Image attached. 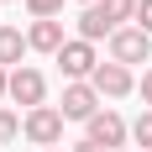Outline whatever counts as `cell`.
<instances>
[{
  "label": "cell",
  "instance_id": "obj_1",
  "mask_svg": "<svg viewBox=\"0 0 152 152\" xmlns=\"http://www.w3.org/2000/svg\"><path fill=\"white\" fill-rule=\"evenodd\" d=\"M137 5H142V0H100V5H84V16H79V37H84V42L115 37L121 21H137Z\"/></svg>",
  "mask_w": 152,
  "mask_h": 152
},
{
  "label": "cell",
  "instance_id": "obj_2",
  "mask_svg": "<svg viewBox=\"0 0 152 152\" xmlns=\"http://www.w3.org/2000/svg\"><path fill=\"white\" fill-rule=\"evenodd\" d=\"M21 131H26V137L37 142L42 152H53V147L63 142V110H53V105H37V110H26Z\"/></svg>",
  "mask_w": 152,
  "mask_h": 152
},
{
  "label": "cell",
  "instance_id": "obj_3",
  "mask_svg": "<svg viewBox=\"0 0 152 152\" xmlns=\"http://www.w3.org/2000/svg\"><path fill=\"white\" fill-rule=\"evenodd\" d=\"M147 58H152V37L142 26H121L115 37H110V63L131 68V63H147Z\"/></svg>",
  "mask_w": 152,
  "mask_h": 152
},
{
  "label": "cell",
  "instance_id": "obj_4",
  "mask_svg": "<svg viewBox=\"0 0 152 152\" xmlns=\"http://www.w3.org/2000/svg\"><path fill=\"white\" fill-rule=\"evenodd\" d=\"M58 63H63V74L74 79V84L94 79V68H100V58H94V42H84V37H74V42H63Z\"/></svg>",
  "mask_w": 152,
  "mask_h": 152
},
{
  "label": "cell",
  "instance_id": "obj_5",
  "mask_svg": "<svg viewBox=\"0 0 152 152\" xmlns=\"http://www.w3.org/2000/svg\"><path fill=\"white\" fill-rule=\"evenodd\" d=\"M100 115V89L94 84H68L63 89V121H94Z\"/></svg>",
  "mask_w": 152,
  "mask_h": 152
},
{
  "label": "cell",
  "instance_id": "obj_6",
  "mask_svg": "<svg viewBox=\"0 0 152 152\" xmlns=\"http://www.w3.org/2000/svg\"><path fill=\"white\" fill-rule=\"evenodd\" d=\"M42 94H47V79L37 74V68H16V74H11V100H16V105L37 110V105H42Z\"/></svg>",
  "mask_w": 152,
  "mask_h": 152
},
{
  "label": "cell",
  "instance_id": "obj_7",
  "mask_svg": "<svg viewBox=\"0 0 152 152\" xmlns=\"http://www.w3.org/2000/svg\"><path fill=\"white\" fill-rule=\"evenodd\" d=\"M126 131H131V126H126L115 110H100V115L89 121V142H94V147H105V152H115V147H121V142H126Z\"/></svg>",
  "mask_w": 152,
  "mask_h": 152
},
{
  "label": "cell",
  "instance_id": "obj_8",
  "mask_svg": "<svg viewBox=\"0 0 152 152\" xmlns=\"http://www.w3.org/2000/svg\"><path fill=\"white\" fill-rule=\"evenodd\" d=\"M89 84L105 94V100H121V94H131V68H121V63H100Z\"/></svg>",
  "mask_w": 152,
  "mask_h": 152
},
{
  "label": "cell",
  "instance_id": "obj_9",
  "mask_svg": "<svg viewBox=\"0 0 152 152\" xmlns=\"http://www.w3.org/2000/svg\"><path fill=\"white\" fill-rule=\"evenodd\" d=\"M26 42L37 47V53H53V58H58L68 37H63V21H31V31H26Z\"/></svg>",
  "mask_w": 152,
  "mask_h": 152
},
{
  "label": "cell",
  "instance_id": "obj_10",
  "mask_svg": "<svg viewBox=\"0 0 152 152\" xmlns=\"http://www.w3.org/2000/svg\"><path fill=\"white\" fill-rule=\"evenodd\" d=\"M26 37H21V31L16 26H0V68H5V63H21V53H26Z\"/></svg>",
  "mask_w": 152,
  "mask_h": 152
},
{
  "label": "cell",
  "instance_id": "obj_11",
  "mask_svg": "<svg viewBox=\"0 0 152 152\" xmlns=\"http://www.w3.org/2000/svg\"><path fill=\"white\" fill-rule=\"evenodd\" d=\"M131 137L142 142V152H152V110H142V115H137V126H131Z\"/></svg>",
  "mask_w": 152,
  "mask_h": 152
},
{
  "label": "cell",
  "instance_id": "obj_12",
  "mask_svg": "<svg viewBox=\"0 0 152 152\" xmlns=\"http://www.w3.org/2000/svg\"><path fill=\"white\" fill-rule=\"evenodd\" d=\"M31 5V16H37V21H53V16L63 11V0H26Z\"/></svg>",
  "mask_w": 152,
  "mask_h": 152
},
{
  "label": "cell",
  "instance_id": "obj_13",
  "mask_svg": "<svg viewBox=\"0 0 152 152\" xmlns=\"http://www.w3.org/2000/svg\"><path fill=\"white\" fill-rule=\"evenodd\" d=\"M16 131H21V121H16L11 110L0 105V142H16Z\"/></svg>",
  "mask_w": 152,
  "mask_h": 152
},
{
  "label": "cell",
  "instance_id": "obj_14",
  "mask_svg": "<svg viewBox=\"0 0 152 152\" xmlns=\"http://www.w3.org/2000/svg\"><path fill=\"white\" fill-rule=\"evenodd\" d=\"M137 26L152 37V0H142V5H137Z\"/></svg>",
  "mask_w": 152,
  "mask_h": 152
},
{
  "label": "cell",
  "instance_id": "obj_15",
  "mask_svg": "<svg viewBox=\"0 0 152 152\" xmlns=\"http://www.w3.org/2000/svg\"><path fill=\"white\" fill-rule=\"evenodd\" d=\"M137 89H142V100H147V110H152V68H147V79H142Z\"/></svg>",
  "mask_w": 152,
  "mask_h": 152
},
{
  "label": "cell",
  "instance_id": "obj_16",
  "mask_svg": "<svg viewBox=\"0 0 152 152\" xmlns=\"http://www.w3.org/2000/svg\"><path fill=\"white\" fill-rule=\"evenodd\" d=\"M74 152H105V147H94V142H89V137H84V142H79V147H74Z\"/></svg>",
  "mask_w": 152,
  "mask_h": 152
},
{
  "label": "cell",
  "instance_id": "obj_17",
  "mask_svg": "<svg viewBox=\"0 0 152 152\" xmlns=\"http://www.w3.org/2000/svg\"><path fill=\"white\" fill-rule=\"evenodd\" d=\"M0 94H11V74H5V68H0Z\"/></svg>",
  "mask_w": 152,
  "mask_h": 152
},
{
  "label": "cell",
  "instance_id": "obj_18",
  "mask_svg": "<svg viewBox=\"0 0 152 152\" xmlns=\"http://www.w3.org/2000/svg\"><path fill=\"white\" fill-rule=\"evenodd\" d=\"M84 5H100V0H84Z\"/></svg>",
  "mask_w": 152,
  "mask_h": 152
},
{
  "label": "cell",
  "instance_id": "obj_19",
  "mask_svg": "<svg viewBox=\"0 0 152 152\" xmlns=\"http://www.w3.org/2000/svg\"><path fill=\"white\" fill-rule=\"evenodd\" d=\"M53 152H58V147H53Z\"/></svg>",
  "mask_w": 152,
  "mask_h": 152
}]
</instances>
